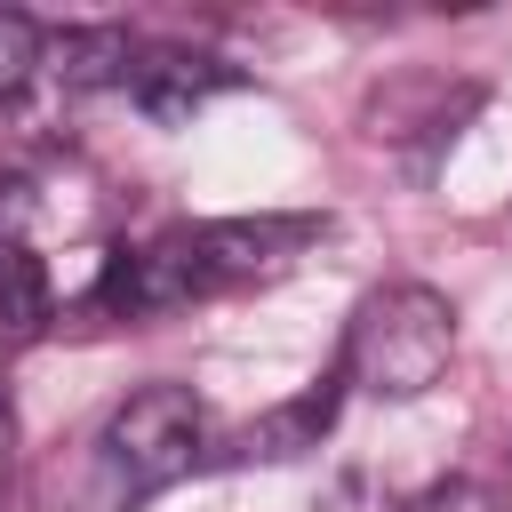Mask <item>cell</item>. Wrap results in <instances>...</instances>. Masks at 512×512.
Wrapping results in <instances>:
<instances>
[{
    "instance_id": "1",
    "label": "cell",
    "mask_w": 512,
    "mask_h": 512,
    "mask_svg": "<svg viewBox=\"0 0 512 512\" xmlns=\"http://www.w3.org/2000/svg\"><path fill=\"white\" fill-rule=\"evenodd\" d=\"M320 240V216H208V224H168L144 248H120L104 280L88 288L96 312L112 320H160L256 280H280L304 248Z\"/></svg>"
},
{
    "instance_id": "2",
    "label": "cell",
    "mask_w": 512,
    "mask_h": 512,
    "mask_svg": "<svg viewBox=\"0 0 512 512\" xmlns=\"http://www.w3.org/2000/svg\"><path fill=\"white\" fill-rule=\"evenodd\" d=\"M456 360V304L432 280H384L344 320V384L368 400H424Z\"/></svg>"
},
{
    "instance_id": "3",
    "label": "cell",
    "mask_w": 512,
    "mask_h": 512,
    "mask_svg": "<svg viewBox=\"0 0 512 512\" xmlns=\"http://www.w3.org/2000/svg\"><path fill=\"white\" fill-rule=\"evenodd\" d=\"M208 448V408L192 384H144L128 392L96 432V512H136L160 488H176Z\"/></svg>"
},
{
    "instance_id": "4",
    "label": "cell",
    "mask_w": 512,
    "mask_h": 512,
    "mask_svg": "<svg viewBox=\"0 0 512 512\" xmlns=\"http://www.w3.org/2000/svg\"><path fill=\"white\" fill-rule=\"evenodd\" d=\"M224 88H240V72L232 64H216V56H192V48H136L128 56V80H120V96L144 112V120H160V128H184L208 96H224Z\"/></svg>"
},
{
    "instance_id": "5",
    "label": "cell",
    "mask_w": 512,
    "mask_h": 512,
    "mask_svg": "<svg viewBox=\"0 0 512 512\" xmlns=\"http://www.w3.org/2000/svg\"><path fill=\"white\" fill-rule=\"evenodd\" d=\"M336 408H344V368H328V376H320V384H304L296 400H280V408L248 416V424L216 448V464H288V456H304V448H320V440H328Z\"/></svg>"
},
{
    "instance_id": "6",
    "label": "cell",
    "mask_w": 512,
    "mask_h": 512,
    "mask_svg": "<svg viewBox=\"0 0 512 512\" xmlns=\"http://www.w3.org/2000/svg\"><path fill=\"white\" fill-rule=\"evenodd\" d=\"M56 320V280L32 240H0V344H32Z\"/></svg>"
},
{
    "instance_id": "7",
    "label": "cell",
    "mask_w": 512,
    "mask_h": 512,
    "mask_svg": "<svg viewBox=\"0 0 512 512\" xmlns=\"http://www.w3.org/2000/svg\"><path fill=\"white\" fill-rule=\"evenodd\" d=\"M48 80V32L24 8H0V104H24Z\"/></svg>"
},
{
    "instance_id": "8",
    "label": "cell",
    "mask_w": 512,
    "mask_h": 512,
    "mask_svg": "<svg viewBox=\"0 0 512 512\" xmlns=\"http://www.w3.org/2000/svg\"><path fill=\"white\" fill-rule=\"evenodd\" d=\"M408 512H504V496H496L488 480H440V488H424Z\"/></svg>"
},
{
    "instance_id": "9",
    "label": "cell",
    "mask_w": 512,
    "mask_h": 512,
    "mask_svg": "<svg viewBox=\"0 0 512 512\" xmlns=\"http://www.w3.org/2000/svg\"><path fill=\"white\" fill-rule=\"evenodd\" d=\"M312 512H392V504H384V488H376V480L344 472V480H328V488H320V504H312Z\"/></svg>"
},
{
    "instance_id": "10",
    "label": "cell",
    "mask_w": 512,
    "mask_h": 512,
    "mask_svg": "<svg viewBox=\"0 0 512 512\" xmlns=\"http://www.w3.org/2000/svg\"><path fill=\"white\" fill-rule=\"evenodd\" d=\"M8 480H16V408L0 392V504H8Z\"/></svg>"
}]
</instances>
